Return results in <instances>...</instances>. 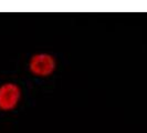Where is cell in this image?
Returning a JSON list of instances; mask_svg holds the SVG:
<instances>
[{
  "label": "cell",
  "instance_id": "cell-1",
  "mask_svg": "<svg viewBox=\"0 0 147 133\" xmlns=\"http://www.w3.org/2000/svg\"><path fill=\"white\" fill-rule=\"evenodd\" d=\"M30 70L37 75H48L55 68V61L50 54H36L30 60Z\"/></svg>",
  "mask_w": 147,
  "mask_h": 133
},
{
  "label": "cell",
  "instance_id": "cell-2",
  "mask_svg": "<svg viewBox=\"0 0 147 133\" xmlns=\"http://www.w3.org/2000/svg\"><path fill=\"white\" fill-rule=\"evenodd\" d=\"M20 99V89L13 83H6L0 87V109H13Z\"/></svg>",
  "mask_w": 147,
  "mask_h": 133
}]
</instances>
